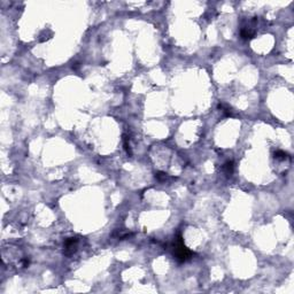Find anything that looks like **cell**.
Segmentation results:
<instances>
[{
    "instance_id": "cell-1",
    "label": "cell",
    "mask_w": 294,
    "mask_h": 294,
    "mask_svg": "<svg viewBox=\"0 0 294 294\" xmlns=\"http://www.w3.org/2000/svg\"><path fill=\"white\" fill-rule=\"evenodd\" d=\"M174 255L176 257V260L178 262H186L187 260H190L191 256L193 255L191 250L189 249L183 243V239L180 235H178L176 239H175V243H174Z\"/></svg>"
},
{
    "instance_id": "cell-2",
    "label": "cell",
    "mask_w": 294,
    "mask_h": 294,
    "mask_svg": "<svg viewBox=\"0 0 294 294\" xmlns=\"http://www.w3.org/2000/svg\"><path fill=\"white\" fill-rule=\"evenodd\" d=\"M77 244H78V239L75 238H68L65 241V254L70 256L77 249Z\"/></svg>"
},
{
    "instance_id": "cell-3",
    "label": "cell",
    "mask_w": 294,
    "mask_h": 294,
    "mask_svg": "<svg viewBox=\"0 0 294 294\" xmlns=\"http://www.w3.org/2000/svg\"><path fill=\"white\" fill-rule=\"evenodd\" d=\"M233 169H235V164H233V161H228L224 163L223 166V171L226 174V175H232L233 172Z\"/></svg>"
},
{
    "instance_id": "cell-4",
    "label": "cell",
    "mask_w": 294,
    "mask_h": 294,
    "mask_svg": "<svg viewBox=\"0 0 294 294\" xmlns=\"http://www.w3.org/2000/svg\"><path fill=\"white\" fill-rule=\"evenodd\" d=\"M275 159L276 160H285V159H290V156H288V154L287 153H285V152H283V151H276L275 152Z\"/></svg>"
},
{
    "instance_id": "cell-5",
    "label": "cell",
    "mask_w": 294,
    "mask_h": 294,
    "mask_svg": "<svg viewBox=\"0 0 294 294\" xmlns=\"http://www.w3.org/2000/svg\"><path fill=\"white\" fill-rule=\"evenodd\" d=\"M123 141H124V148H125V151H126V153L129 155H131L132 154V152H131L130 144H129V138H128L125 134H123Z\"/></svg>"
},
{
    "instance_id": "cell-6",
    "label": "cell",
    "mask_w": 294,
    "mask_h": 294,
    "mask_svg": "<svg viewBox=\"0 0 294 294\" xmlns=\"http://www.w3.org/2000/svg\"><path fill=\"white\" fill-rule=\"evenodd\" d=\"M167 174H164V172H157L156 175H155V178L156 179H159V180H164V179H167Z\"/></svg>"
},
{
    "instance_id": "cell-7",
    "label": "cell",
    "mask_w": 294,
    "mask_h": 294,
    "mask_svg": "<svg viewBox=\"0 0 294 294\" xmlns=\"http://www.w3.org/2000/svg\"><path fill=\"white\" fill-rule=\"evenodd\" d=\"M78 67H79V65H78V63H75V66H73V69H75V70H76V69H78Z\"/></svg>"
}]
</instances>
